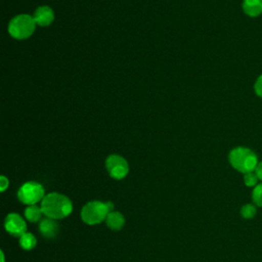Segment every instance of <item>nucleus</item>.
Instances as JSON below:
<instances>
[{
	"label": "nucleus",
	"mask_w": 262,
	"mask_h": 262,
	"mask_svg": "<svg viewBox=\"0 0 262 262\" xmlns=\"http://www.w3.org/2000/svg\"><path fill=\"white\" fill-rule=\"evenodd\" d=\"M36 21L29 14H19L13 17L8 26L9 34L18 40L29 38L35 31Z\"/></svg>",
	"instance_id": "obj_3"
},
{
	"label": "nucleus",
	"mask_w": 262,
	"mask_h": 262,
	"mask_svg": "<svg viewBox=\"0 0 262 262\" xmlns=\"http://www.w3.org/2000/svg\"><path fill=\"white\" fill-rule=\"evenodd\" d=\"M42 209L37 205H30L25 209L26 219L30 222H38L42 217Z\"/></svg>",
	"instance_id": "obj_12"
},
{
	"label": "nucleus",
	"mask_w": 262,
	"mask_h": 262,
	"mask_svg": "<svg viewBox=\"0 0 262 262\" xmlns=\"http://www.w3.org/2000/svg\"><path fill=\"white\" fill-rule=\"evenodd\" d=\"M255 173L257 174L258 178H259L260 180H262V161L258 163V165H257V167H256V169H255Z\"/></svg>",
	"instance_id": "obj_19"
},
{
	"label": "nucleus",
	"mask_w": 262,
	"mask_h": 262,
	"mask_svg": "<svg viewBox=\"0 0 262 262\" xmlns=\"http://www.w3.org/2000/svg\"><path fill=\"white\" fill-rule=\"evenodd\" d=\"M4 227L9 234L15 237H20L25 232H27L26 221L20 215L16 213H10L6 216Z\"/></svg>",
	"instance_id": "obj_7"
},
{
	"label": "nucleus",
	"mask_w": 262,
	"mask_h": 262,
	"mask_svg": "<svg viewBox=\"0 0 262 262\" xmlns=\"http://www.w3.org/2000/svg\"><path fill=\"white\" fill-rule=\"evenodd\" d=\"M0 255H1V262H5V259H4V253H3L2 251H1Z\"/></svg>",
	"instance_id": "obj_20"
},
{
	"label": "nucleus",
	"mask_w": 262,
	"mask_h": 262,
	"mask_svg": "<svg viewBox=\"0 0 262 262\" xmlns=\"http://www.w3.org/2000/svg\"><path fill=\"white\" fill-rule=\"evenodd\" d=\"M105 223L112 230H120L125 224V218L120 212L112 211L107 214Z\"/></svg>",
	"instance_id": "obj_11"
},
{
	"label": "nucleus",
	"mask_w": 262,
	"mask_h": 262,
	"mask_svg": "<svg viewBox=\"0 0 262 262\" xmlns=\"http://www.w3.org/2000/svg\"><path fill=\"white\" fill-rule=\"evenodd\" d=\"M37 245V239L36 237L31 233V232H25L20 237H19V246L27 251H30L34 249Z\"/></svg>",
	"instance_id": "obj_13"
},
{
	"label": "nucleus",
	"mask_w": 262,
	"mask_h": 262,
	"mask_svg": "<svg viewBox=\"0 0 262 262\" xmlns=\"http://www.w3.org/2000/svg\"><path fill=\"white\" fill-rule=\"evenodd\" d=\"M252 199L255 205L258 207H262V183L257 184L252 192Z\"/></svg>",
	"instance_id": "obj_15"
},
{
	"label": "nucleus",
	"mask_w": 262,
	"mask_h": 262,
	"mask_svg": "<svg viewBox=\"0 0 262 262\" xmlns=\"http://www.w3.org/2000/svg\"><path fill=\"white\" fill-rule=\"evenodd\" d=\"M45 196L44 188L42 184L36 181H28L24 183L18 191L17 198L25 205H36L38 202L42 201Z\"/></svg>",
	"instance_id": "obj_5"
},
{
	"label": "nucleus",
	"mask_w": 262,
	"mask_h": 262,
	"mask_svg": "<svg viewBox=\"0 0 262 262\" xmlns=\"http://www.w3.org/2000/svg\"><path fill=\"white\" fill-rule=\"evenodd\" d=\"M110 210L106 203L100 201H92L87 203L81 210L82 220L89 225H95L105 220Z\"/></svg>",
	"instance_id": "obj_4"
},
{
	"label": "nucleus",
	"mask_w": 262,
	"mask_h": 262,
	"mask_svg": "<svg viewBox=\"0 0 262 262\" xmlns=\"http://www.w3.org/2000/svg\"><path fill=\"white\" fill-rule=\"evenodd\" d=\"M9 185V181L5 176L0 177V190L3 192Z\"/></svg>",
	"instance_id": "obj_18"
},
{
	"label": "nucleus",
	"mask_w": 262,
	"mask_h": 262,
	"mask_svg": "<svg viewBox=\"0 0 262 262\" xmlns=\"http://www.w3.org/2000/svg\"><path fill=\"white\" fill-rule=\"evenodd\" d=\"M230 165L241 173H249L255 171L258 165L257 155L250 148L237 146L233 148L228 156Z\"/></svg>",
	"instance_id": "obj_2"
},
{
	"label": "nucleus",
	"mask_w": 262,
	"mask_h": 262,
	"mask_svg": "<svg viewBox=\"0 0 262 262\" xmlns=\"http://www.w3.org/2000/svg\"><path fill=\"white\" fill-rule=\"evenodd\" d=\"M241 215L246 219H251L256 215V207L252 204H246L241 209Z\"/></svg>",
	"instance_id": "obj_14"
},
{
	"label": "nucleus",
	"mask_w": 262,
	"mask_h": 262,
	"mask_svg": "<svg viewBox=\"0 0 262 262\" xmlns=\"http://www.w3.org/2000/svg\"><path fill=\"white\" fill-rule=\"evenodd\" d=\"M243 9L251 17H256L262 13V0H244Z\"/></svg>",
	"instance_id": "obj_10"
},
{
	"label": "nucleus",
	"mask_w": 262,
	"mask_h": 262,
	"mask_svg": "<svg viewBox=\"0 0 262 262\" xmlns=\"http://www.w3.org/2000/svg\"><path fill=\"white\" fill-rule=\"evenodd\" d=\"M258 176L257 174L255 173V171L253 172H249V173H246L245 176H244V181H245V184L249 187L251 186H256L258 184Z\"/></svg>",
	"instance_id": "obj_16"
},
{
	"label": "nucleus",
	"mask_w": 262,
	"mask_h": 262,
	"mask_svg": "<svg viewBox=\"0 0 262 262\" xmlns=\"http://www.w3.org/2000/svg\"><path fill=\"white\" fill-rule=\"evenodd\" d=\"M254 90H255V93L259 96V97H262V75H260L255 84H254Z\"/></svg>",
	"instance_id": "obj_17"
},
{
	"label": "nucleus",
	"mask_w": 262,
	"mask_h": 262,
	"mask_svg": "<svg viewBox=\"0 0 262 262\" xmlns=\"http://www.w3.org/2000/svg\"><path fill=\"white\" fill-rule=\"evenodd\" d=\"M34 19L36 24L41 27L49 26L54 19L53 10L48 6H40L35 11Z\"/></svg>",
	"instance_id": "obj_9"
},
{
	"label": "nucleus",
	"mask_w": 262,
	"mask_h": 262,
	"mask_svg": "<svg viewBox=\"0 0 262 262\" xmlns=\"http://www.w3.org/2000/svg\"><path fill=\"white\" fill-rule=\"evenodd\" d=\"M41 209L43 214L51 219H62L68 217L73 211L71 200L61 193L50 192L41 201Z\"/></svg>",
	"instance_id": "obj_1"
},
{
	"label": "nucleus",
	"mask_w": 262,
	"mask_h": 262,
	"mask_svg": "<svg viewBox=\"0 0 262 262\" xmlns=\"http://www.w3.org/2000/svg\"><path fill=\"white\" fill-rule=\"evenodd\" d=\"M106 169L110 175L115 179H123L129 172L127 161L119 155H111L105 161Z\"/></svg>",
	"instance_id": "obj_6"
},
{
	"label": "nucleus",
	"mask_w": 262,
	"mask_h": 262,
	"mask_svg": "<svg viewBox=\"0 0 262 262\" xmlns=\"http://www.w3.org/2000/svg\"><path fill=\"white\" fill-rule=\"evenodd\" d=\"M58 229L59 226L55 219L47 217L45 219H42L39 223L40 233L46 238H54L58 233Z\"/></svg>",
	"instance_id": "obj_8"
}]
</instances>
